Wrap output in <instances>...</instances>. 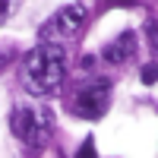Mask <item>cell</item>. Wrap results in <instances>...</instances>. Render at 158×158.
<instances>
[{"label":"cell","mask_w":158,"mask_h":158,"mask_svg":"<svg viewBox=\"0 0 158 158\" xmlns=\"http://www.w3.org/2000/svg\"><path fill=\"white\" fill-rule=\"evenodd\" d=\"M63 76H67V51L60 44H54V41H41L22 60V82L35 95L57 92Z\"/></svg>","instance_id":"6da1fadb"},{"label":"cell","mask_w":158,"mask_h":158,"mask_svg":"<svg viewBox=\"0 0 158 158\" xmlns=\"http://www.w3.org/2000/svg\"><path fill=\"white\" fill-rule=\"evenodd\" d=\"M51 127H54V117L48 108H35V104H16L10 114V130L16 133L22 142L29 146H44L51 136Z\"/></svg>","instance_id":"7a4b0ae2"},{"label":"cell","mask_w":158,"mask_h":158,"mask_svg":"<svg viewBox=\"0 0 158 158\" xmlns=\"http://www.w3.org/2000/svg\"><path fill=\"white\" fill-rule=\"evenodd\" d=\"M85 3H70V6H63L60 13H54L41 29H38V38L41 41H63V38H70L76 35L79 29H82V22H85Z\"/></svg>","instance_id":"3957f363"},{"label":"cell","mask_w":158,"mask_h":158,"mask_svg":"<svg viewBox=\"0 0 158 158\" xmlns=\"http://www.w3.org/2000/svg\"><path fill=\"white\" fill-rule=\"evenodd\" d=\"M108 101H111V85L108 82H92V85L76 89L73 111L79 117H85V120H98V117H104V111H108Z\"/></svg>","instance_id":"277c9868"},{"label":"cell","mask_w":158,"mask_h":158,"mask_svg":"<svg viewBox=\"0 0 158 158\" xmlns=\"http://www.w3.org/2000/svg\"><path fill=\"white\" fill-rule=\"evenodd\" d=\"M133 51H136V35L123 32L117 41H111L108 48H104V60H108V63H123V60L133 57Z\"/></svg>","instance_id":"5b68a950"},{"label":"cell","mask_w":158,"mask_h":158,"mask_svg":"<svg viewBox=\"0 0 158 158\" xmlns=\"http://www.w3.org/2000/svg\"><path fill=\"white\" fill-rule=\"evenodd\" d=\"M76 158H98V155H95V139H85V146L79 149Z\"/></svg>","instance_id":"8992f818"},{"label":"cell","mask_w":158,"mask_h":158,"mask_svg":"<svg viewBox=\"0 0 158 158\" xmlns=\"http://www.w3.org/2000/svg\"><path fill=\"white\" fill-rule=\"evenodd\" d=\"M142 82H146V85H152V82H155V63L142 67Z\"/></svg>","instance_id":"52a82bcc"},{"label":"cell","mask_w":158,"mask_h":158,"mask_svg":"<svg viewBox=\"0 0 158 158\" xmlns=\"http://www.w3.org/2000/svg\"><path fill=\"white\" fill-rule=\"evenodd\" d=\"M146 38H149V48H155V19L146 22Z\"/></svg>","instance_id":"ba28073f"},{"label":"cell","mask_w":158,"mask_h":158,"mask_svg":"<svg viewBox=\"0 0 158 158\" xmlns=\"http://www.w3.org/2000/svg\"><path fill=\"white\" fill-rule=\"evenodd\" d=\"M10 16V0H0V22Z\"/></svg>","instance_id":"9c48e42d"}]
</instances>
